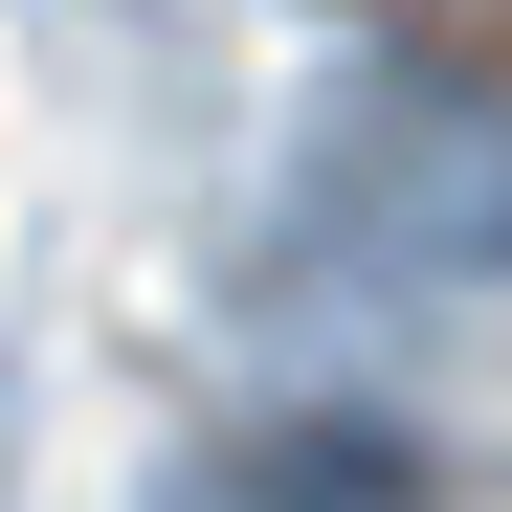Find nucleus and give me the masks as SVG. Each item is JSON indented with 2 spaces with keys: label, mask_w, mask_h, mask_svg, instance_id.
Instances as JSON below:
<instances>
[{
  "label": "nucleus",
  "mask_w": 512,
  "mask_h": 512,
  "mask_svg": "<svg viewBox=\"0 0 512 512\" xmlns=\"http://www.w3.org/2000/svg\"><path fill=\"white\" fill-rule=\"evenodd\" d=\"M245 512H401V468H379V423H268L245 446Z\"/></svg>",
  "instance_id": "obj_2"
},
{
  "label": "nucleus",
  "mask_w": 512,
  "mask_h": 512,
  "mask_svg": "<svg viewBox=\"0 0 512 512\" xmlns=\"http://www.w3.org/2000/svg\"><path fill=\"white\" fill-rule=\"evenodd\" d=\"M290 223L334 268H379V290H490L512 268V90H468V67H357V90L312 112Z\"/></svg>",
  "instance_id": "obj_1"
}]
</instances>
